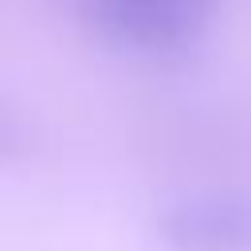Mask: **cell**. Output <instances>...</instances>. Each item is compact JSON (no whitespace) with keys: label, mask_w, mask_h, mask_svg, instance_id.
<instances>
[{"label":"cell","mask_w":251,"mask_h":251,"mask_svg":"<svg viewBox=\"0 0 251 251\" xmlns=\"http://www.w3.org/2000/svg\"><path fill=\"white\" fill-rule=\"evenodd\" d=\"M98 39L133 55H176L192 47L220 12V0H78Z\"/></svg>","instance_id":"obj_1"},{"label":"cell","mask_w":251,"mask_h":251,"mask_svg":"<svg viewBox=\"0 0 251 251\" xmlns=\"http://www.w3.org/2000/svg\"><path fill=\"white\" fill-rule=\"evenodd\" d=\"M169 251H251V188H200L169 200L157 220Z\"/></svg>","instance_id":"obj_2"}]
</instances>
